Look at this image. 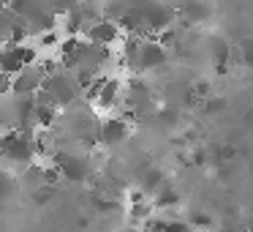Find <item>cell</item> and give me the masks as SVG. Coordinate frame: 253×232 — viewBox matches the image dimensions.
<instances>
[{"label":"cell","mask_w":253,"mask_h":232,"mask_svg":"<svg viewBox=\"0 0 253 232\" xmlns=\"http://www.w3.org/2000/svg\"><path fill=\"white\" fill-rule=\"evenodd\" d=\"M36 137L22 131H8L0 137V159L8 164H33L36 159Z\"/></svg>","instance_id":"cell-1"},{"label":"cell","mask_w":253,"mask_h":232,"mask_svg":"<svg viewBox=\"0 0 253 232\" xmlns=\"http://www.w3.org/2000/svg\"><path fill=\"white\" fill-rule=\"evenodd\" d=\"M36 55H39V50L25 47V44H19V47L17 44L0 47V71L8 74V77H17L19 71H25L28 66H33Z\"/></svg>","instance_id":"cell-2"},{"label":"cell","mask_w":253,"mask_h":232,"mask_svg":"<svg viewBox=\"0 0 253 232\" xmlns=\"http://www.w3.org/2000/svg\"><path fill=\"white\" fill-rule=\"evenodd\" d=\"M46 88L57 96L60 104H71L77 96H84V88L79 85V79H77L74 71H63V74H52V77H46Z\"/></svg>","instance_id":"cell-3"},{"label":"cell","mask_w":253,"mask_h":232,"mask_svg":"<svg viewBox=\"0 0 253 232\" xmlns=\"http://www.w3.org/2000/svg\"><path fill=\"white\" fill-rule=\"evenodd\" d=\"M57 167H60L63 177L66 180H74V183H84L93 177V167H90V161L84 159V156H71V153H60L55 161Z\"/></svg>","instance_id":"cell-4"},{"label":"cell","mask_w":253,"mask_h":232,"mask_svg":"<svg viewBox=\"0 0 253 232\" xmlns=\"http://www.w3.org/2000/svg\"><path fill=\"white\" fill-rule=\"evenodd\" d=\"M142 14H144V28L150 33H164L174 22V11L166 3H158V0H150L147 6L142 8Z\"/></svg>","instance_id":"cell-5"},{"label":"cell","mask_w":253,"mask_h":232,"mask_svg":"<svg viewBox=\"0 0 253 232\" xmlns=\"http://www.w3.org/2000/svg\"><path fill=\"white\" fill-rule=\"evenodd\" d=\"M84 36H87L90 44H98V47H112L123 39L120 25H117L115 19H95L93 25H87Z\"/></svg>","instance_id":"cell-6"},{"label":"cell","mask_w":253,"mask_h":232,"mask_svg":"<svg viewBox=\"0 0 253 232\" xmlns=\"http://www.w3.org/2000/svg\"><path fill=\"white\" fill-rule=\"evenodd\" d=\"M166 58H169V50L158 39H147V41H142L136 68L139 71H155V68H161L166 63Z\"/></svg>","instance_id":"cell-7"},{"label":"cell","mask_w":253,"mask_h":232,"mask_svg":"<svg viewBox=\"0 0 253 232\" xmlns=\"http://www.w3.org/2000/svg\"><path fill=\"white\" fill-rule=\"evenodd\" d=\"M131 137V123L126 117H109V120L101 123L98 128V142L104 148H112V145H123Z\"/></svg>","instance_id":"cell-8"},{"label":"cell","mask_w":253,"mask_h":232,"mask_svg":"<svg viewBox=\"0 0 253 232\" xmlns=\"http://www.w3.org/2000/svg\"><path fill=\"white\" fill-rule=\"evenodd\" d=\"M46 85V74L39 66H28L14 77V96H36Z\"/></svg>","instance_id":"cell-9"},{"label":"cell","mask_w":253,"mask_h":232,"mask_svg":"<svg viewBox=\"0 0 253 232\" xmlns=\"http://www.w3.org/2000/svg\"><path fill=\"white\" fill-rule=\"evenodd\" d=\"M117 99H120V79H106V85L95 104H98V110H112L117 104Z\"/></svg>","instance_id":"cell-10"},{"label":"cell","mask_w":253,"mask_h":232,"mask_svg":"<svg viewBox=\"0 0 253 232\" xmlns=\"http://www.w3.org/2000/svg\"><path fill=\"white\" fill-rule=\"evenodd\" d=\"M19 22V17L11 11V8H0V47H6L11 41V33H14V25Z\"/></svg>","instance_id":"cell-11"},{"label":"cell","mask_w":253,"mask_h":232,"mask_svg":"<svg viewBox=\"0 0 253 232\" xmlns=\"http://www.w3.org/2000/svg\"><path fill=\"white\" fill-rule=\"evenodd\" d=\"M139 186H142V191H158V188L164 186V172H161V167H147V170L142 172Z\"/></svg>","instance_id":"cell-12"},{"label":"cell","mask_w":253,"mask_h":232,"mask_svg":"<svg viewBox=\"0 0 253 232\" xmlns=\"http://www.w3.org/2000/svg\"><path fill=\"white\" fill-rule=\"evenodd\" d=\"M180 205V194H177V188H171V186H161L158 191H155V208H161V210H166V208H177Z\"/></svg>","instance_id":"cell-13"},{"label":"cell","mask_w":253,"mask_h":232,"mask_svg":"<svg viewBox=\"0 0 253 232\" xmlns=\"http://www.w3.org/2000/svg\"><path fill=\"white\" fill-rule=\"evenodd\" d=\"M182 14H185V19H191V22H207L210 19V6L204 3V0H193V3H188V6L182 8Z\"/></svg>","instance_id":"cell-14"},{"label":"cell","mask_w":253,"mask_h":232,"mask_svg":"<svg viewBox=\"0 0 253 232\" xmlns=\"http://www.w3.org/2000/svg\"><path fill=\"white\" fill-rule=\"evenodd\" d=\"M210 52H212V60L218 63V66H226V63H229V44H226V39L212 36V39H210Z\"/></svg>","instance_id":"cell-15"},{"label":"cell","mask_w":253,"mask_h":232,"mask_svg":"<svg viewBox=\"0 0 253 232\" xmlns=\"http://www.w3.org/2000/svg\"><path fill=\"white\" fill-rule=\"evenodd\" d=\"M55 117H57V107H36V115H33V123H39L41 128H49L52 123H55Z\"/></svg>","instance_id":"cell-16"},{"label":"cell","mask_w":253,"mask_h":232,"mask_svg":"<svg viewBox=\"0 0 253 232\" xmlns=\"http://www.w3.org/2000/svg\"><path fill=\"white\" fill-rule=\"evenodd\" d=\"M14 194H17V180L8 172H0V205H6Z\"/></svg>","instance_id":"cell-17"},{"label":"cell","mask_w":253,"mask_h":232,"mask_svg":"<svg viewBox=\"0 0 253 232\" xmlns=\"http://www.w3.org/2000/svg\"><path fill=\"white\" fill-rule=\"evenodd\" d=\"M226 107H229V101H226L223 96H212V99H204L202 110L207 112V115H220V112H226Z\"/></svg>","instance_id":"cell-18"},{"label":"cell","mask_w":253,"mask_h":232,"mask_svg":"<svg viewBox=\"0 0 253 232\" xmlns=\"http://www.w3.org/2000/svg\"><path fill=\"white\" fill-rule=\"evenodd\" d=\"M36 142V156H49V153H55V142H52V137L46 131H41L39 137L33 139Z\"/></svg>","instance_id":"cell-19"},{"label":"cell","mask_w":253,"mask_h":232,"mask_svg":"<svg viewBox=\"0 0 253 232\" xmlns=\"http://www.w3.org/2000/svg\"><path fill=\"white\" fill-rule=\"evenodd\" d=\"M188 224H191L193 230H204V227L212 224V219H210V213H204V210H191V213H188Z\"/></svg>","instance_id":"cell-20"},{"label":"cell","mask_w":253,"mask_h":232,"mask_svg":"<svg viewBox=\"0 0 253 232\" xmlns=\"http://www.w3.org/2000/svg\"><path fill=\"white\" fill-rule=\"evenodd\" d=\"M158 120L164 123V126H174V123L180 120V110H177L174 104L164 107V110H158Z\"/></svg>","instance_id":"cell-21"},{"label":"cell","mask_w":253,"mask_h":232,"mask_svg":"<svg viewBox=\"0 0 253 232\" xmlns=\"http://www.w3.org/2000/svg\"><path fill=\"white\" fill-rule=\"evenodd\" d=\"M36 104H41V107H60V101H57V96L44 85V88L36 93Z\"/></svg>","instance_id":"cell-22"},{"label":"cell","mask_w":253,"mask_h":232,"mask_svg":"<svg viewBox=\"0 0 253 232\" xmlns=\"http://www.w3.org/2000/svg\"><path fill=\"white\" fill-rule=\"evenodd\" d=\"M131 221H150V216H153V210H150V205L139 202V205H131Z\"/></svg>","instance_id":"cell-23"},{"label":"cell","mask_w":253,"mask_h":232,"mask_svg":"<svg viewBox=\"0 0 253 232\" xmlns=\"http://www.w3.org/2000/svg\"><path fill=\"white\" fill-rule=\"evenodd\" d=\"M242 63L253 68V36H248V39L242 41Z\"/></svg>","instance_id":"cell-24"},{"label":"cell","mask_w":253,"mask_h":232,"mask_svg":"<svg viewBox=\"0 0 253 232\" xmlns=\"http://www.w3.org/2000/svg\"><path fill=\"white\" fill-rule=\"evenodd\" d=\"M8 93H14V77L0 71V96H8Z\"/></svg>","instance_id":"cell-25"},{"label":"cell","mask_w":253,"mask_h":232,"mask_svg":"<svg viewBox=\"0 0 253 232\" xmlns=\"http://www.w3.org/2000/svg\"><path fill=\"white\" fill-rule=\"evenodd\" d=\"M60 44V36L55 33V30H49V33H41V47H57Z\"/></svg>","instance_id":"cell-26"},{"label":"cell","mask_w":253,"mask_h":232,"mask_svg":"<svg viewBox=\"0 0 253 232\" xmlns=\"http://www.w3.org/2000/svg\"><path fill=\"white\" fill-rule=\"evenodd\" d=\"M155 39H158L161 41V44H164V47H171V44H174V41H177V33H174V30H164V33H158V36H155Z\"/></svg>","instance_id":"cell-27"},{"label":"cell","mask_w":253,"mask_h":232,"mask_svg":"<svg viewBox=\"0 0 253 232\" xmlns=\"http://www.w3.org/2000/svg\"><path fill=\"white\" fill-rule=\"evenodd\" d=\"M220 232H240V230H234V227H223Z\"/></svg>","instance_id":"cell-28"},{"label":"cell","mask_w":253,"mask_h":232,"mask_svg":"<svg viewBox=\"0 0 253 232\" xmlns=\"http://www.w3.org/2000/svg\"><path fill=\"white\" fill-rule=\"evenodd\" d=\"M0 137H3V123H0Z\"/></svg>","instance_id":"cell-29"}]
</instances>
